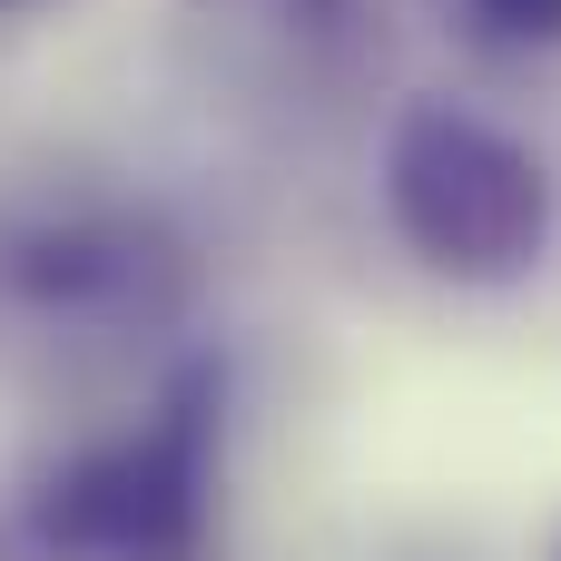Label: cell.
Instances as JSON below:
<instances>
[{
	"mask_svg": "<svg viewBox=\"0 0 561 561\" xmlns=\"http://www.w3.org/2000/svg\"><path fill=\"white\" fill-rule=\"evenodd\" d=\"M375 197H385V227L394 247L463 286V296H503L523 276H542L561 247V178L552 158L503 128L493 108L473 99H404L385 118V148H375Z\"/></svg>",
	"mask_w": 561,
	"mask_h": 561,
	"instance_id": "cell-1",
	"label": "cell"
},
{
	"mask_svg": "<svg viewBox=\"0 0 561 561\" xmlns=\"http://www.w3.org/2000/svg\"><path fill=\"white\" fill-rule=\"evenodd\" d=\"M217 513L207 424L187 404L59 454L30 493V542L49 561H197Z\"/></svg>",
	"mask_w": 561,
	"mask_h": 561,
	"instance_id": "cell-2",
	"label": "cell"
},
{
	"mask_svg": "<svg viewBox=\"0 0 561 561\" xmlns=\"http://www.w3.org/2000/svg\"><path fill=\"white\" fill-rule=\"evenodd\" d=\"M444 20L493 59H552L561 49V0H444Z\"/></svg>",
	"mask_w": 561,
	"mask_h": 561,
	"instance_id": "cell-3",
	"label": "cell"
},
{
	"mask_svg": "<svg viewBox=\"0 0 561 561\" xmlns=\"http://www.w3.org/2000/svg\"><path fill=\"white\" fill-rule=\"evenodd\" d=\"M10 10H39V0H0V20H10Z\"/></svg>",
	"mask_w": 561,
	"mask_h": 561,
	"instance_id": "cell-4",
	"label": "cell"
},
{
	"mask_svg": "<svg viewBox=\"0 0 561 561\" xmlns=\"http://www.w3.org/2000/svg\"><path fill=\"white\" fill-rule=\"evenodd\" d=\"M552 561H561V552H552Z\"/></svg>",
	"mask_w": 561,
	"mask_h": 561,
	"instance_id": "cell-5",
	"label": "cell"
}]
</instances>
